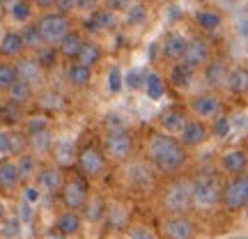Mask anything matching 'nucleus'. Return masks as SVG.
<instances>
[{"label":"nucleus","instance_id":"7ed1b4c3","mask_svg":"<svg viewBox=\"0 0 248 239\" xmlns=\"http://www.w3.org/2000/svg\"><path fill=\"white\" fill-rule=\"evenodd\" d=\"M76 163H78V170L83 177H99L106 168V157H104L99 145L88 143L76 152Z\"/></svg>","mask_w":248,"mask_h":239},{"label":"nucleus","instance_id":"1a4fd4ad","mask_svg":"<svg viewBox=\"0 0 248 239\" xmlns=\"http://www.w3.org/2000/svg\"><path fill=\"white\" fill-rule=\"evenodd\" d=\"M166 235L170 239H193L195 235V225L184 216H175L166 223Z\"/></svg>","mask_w":248,"mask_h":239},{"label":"nucleus","instance_id":"58836bf2","mask_svg":"<svg viewBox=\"0 0 248 239\" xmlns=\"http://www.w3.org/2000/svg\"><path fill=\"white\" fill-rule=\"evenodd\" d=\"M28 145V138L21 133H9V154H23Z\"/></svg>","mask_w":248,"mask_h":239},{"label":"nucleus","instance_id":"473e14b6","mask_svg":"<svg viewBox=\"0 0 248 239\" xmlns=\"http://www.w3.org/2000/svg\"><path fill=\"white\" fill-rule=\"evenodd\" d=\"M83 209H85V219H88V221H92V223H97V221H101V219H104V200H101V198L88 200Z\"/></svg>","mask_w":248,"mask_h":239},{"label":"nucleus","instance_id":"f8f14e48","mask_svg":"<svg viewBox=\"0 0 248 239\" xmlns=\"http://www.w3.org/2000/svg\"><path fill=\"white\" fill-rule=\"evenodd\" d=\"M113 26H115V16H113V12H108V9H97V12H92V16L85 21L88 32L108 30V28H113Z\"/></svg>","mask_w":248,"mask_h":239},{"label":"nucleus","instance_id":"a878e982","mask_svg":"<svg viewBox=\"0 0 248 239\" xmlns=\"http://www.w3.org/2000/svg\"><path fill=\"white\" fill-rule=\"evenodd\" d=\"M99 58H101V48H99L94 42H85L83 48H80L78 58H76V62H78V64H85V67H92V64L99 62Z\"/></svg>","mask_w":248,"mask_h":239},{"label":"nucleus","instance_id":"4468645a","mask_svg":"<svg viewBox=\"0 0 248 239\" xmlns=\"http://www.w3.org/2000/svg\"><path fill=\"white\" fill-rule=\"evenodd\" d=\"M193 111L198 113V115L202 117H214L216 113H218V108H221V101L214 97V95H200V97L193 99Z\"/></svg>","mask_w":248,"mask_h":239},{"label":"nucleus","instance_id":"20e7f679","mask_svg":"<svg viewBox=\"0 0 248 239\" xmlns=\"http://www.w3.org/2000/svg\"><path fill=\"white\" fill-rule=\"evenodd\" d=\"M37 30L44 39V44H55V42H62L64 37L69 35V18L60 14V12H51V14H44L37 23Z\"/></svg>","mask_w":248,"mask_h":239},{"label":"nucleus","instance_id":"f3484780","mask_svg":"<svg viewBox=\"0 0 248 239\" xmlns=\"http://www.w3.org/2000/svg\"><path fill=\"white\" fill-rule=\"evenodd\" d=\"M37 182L48 193H55V191H60V186H62V173L58 168H42L39 175H37Z\"/></svg>","mask_w":248,"mask_h":239},{"label":"nucleus","instance_id":"7c9ffc66","mask_svg":"<svg viewBox=\"0 0 248 239\" xmlns=\"http://www.w3.org/2000/svg\"><path fill=\"white\" fill-rule=\"evenodd\" d=\"M0 122H5V124H18V122H21V106L12 104V101L2 104V106H0Z\"/></svg>","mask_w":248,"mask_h":239},{"label":"nucleus","instance_id":"052dcab7","mask_svg":"<svg viewBox=\"0 0 248 239\" xmlns=\"http://www.w3.org/2000/svg\"><path fill=\"white\" fill-rule=\"evenodd\" d=\"M241 32H244V35L248 37V21H246V23H244V26H241Z\"/></svg>","mask_w":248,"mask_h":239},{"label":"nucleus","instance_id":"bf43d9fd","mask_svg":"<svg viewBox=\"0 0 248 239\" xmlns=\"http://www.w3.org/2000/svg\"><path fill=\"white\" fill-rule=\"evenodd\" d=\"M5 212H7V209H5V205H2V200H0V221L5 219Z\"/></svg>","mask_w":248,"mask_h":239},{"label":"nucleus","instance_id":"37998d69","mask_svg":"<svg viewBox=\"0 0 248 239\" xmlns=\"http://www.w3.org/2000/svg\"><path fill=\"white\" fill-rule=\"evenodd\" d=\"M108 90L110 92H120L122 90V71L113 67V69L108 71Z\"/></svg>","mask_w":248,"mask_h":239},{"label":"nucleus","instance_id":"f03ea898","mask_svg":"<svg viewBox=\"0 0 248 239\" xmlns=\"http://www.w3.org/2000/svg\"><path fill=\"white\" fill-rule=\"evenodd\" d=\"M88 195H90L88 179L83 177V175H76V177L64 179L62 186H60V200H62V205H64L69 212L83 209L85 203H88Z\"/></svg>","mask_w":248,"mask_h":239},{"label":"nucleus","instance_id":"412c9836","mask_svg":"<svg viewBox=\"0 0 248 239\" xmlns=\"http://www.w3.org/2000/svg\"><path fill=\"white\" fill-rule=\"evenodd\" d=\"M7 95H9V101H12V104L23 106V104L30 101V97H32V85L26 83V80H16V83L7 90Z\"/></svg>","mask_w":248,"mask_h":239},{"label":"nucleus","instance_id":"864d4df0","mask_svg":"<svg viewBox=\"0 0 248 239\" xmlns=\"http://www.w3.org/2000/svg\"><path fill=\"white\" fill-rule=\"evenodd\" d=\"M0 154H9V133L0 129Z\"/></svg>","mask_w":248,"mask_h":239},{"label":"nucleus","instance_id":"ea45409f","mask_svg":"<svg viewBox=\"0 0 248 239\" xmlns=\"http://www.w3.org/2000/svg\"><path fill=\"white\" fill-rule=\"evenodd\" d=\"M55 58H58V53H55L51 46H44L42 51H39V58H37V62H39V67L42 69H48V67H53L55 64Z\"/></svg>","mask_w":248,"mask_h":239},{"label":"nucleus","instance_id":"5701e85b","mask_svg":"<svg viewBox=\"0 0 248 239\" xmlns=\"http://www.w3.org/2000/svg\"><path fill=\"white\" fill-rule=\"evenodd\" d=\"M23 48V39H21V32H5L2 39H0V53L2 55H16L21 53Z\"/></svg>","mask_w":248,"mask_h":239},{"label":"nucleus","instance_id":"4be33fe9","mask_svg":"<svg viewBox=\"0 0 248 239\" xmlns=\"http://www.w3.org/2000/svg\"><path fill=\"white\" fill-rule=\"evenodd\" d=\"M83 44H85V42H83V37H80L78 32H69V35L60 42V53L64 55V58H78Z\"/></svg>","mask_w":248,"mask_h":239},{"label":"nucleus","instance_id":"4c0bfd02","mask_svg":"<svg viewBox=\"0 0 248 239\" xmlns=\"http://www.w3.org/2000/svg\"><path fill=\"white\" fill-rule=\"evenodd\" d=\"M16 168H18V175H21V179H28L30 175H32V173H35V159H32V157H28V154H23V157L18 159Z\"/></svg>","mask_w":248,"mask_h":239},{"label":"nucleus","instance_id":"3c124183","mask_svg":"<svg viewBox=\"0 0 248 239\" xmlns=\"http://www.w3.org/2000/svg\"><path fill=\"white\" fill-rule=\"evenodd\" d=\"M53 5L60 9V14H64V16H67V12H69L74 5H76V0H55Z\"/></svg>","mask_w":248,"mask_h":239},{"label":"nucleus","instance_id":"c756f323","mask_svg":"<svg viewBox=\"0 0 248 239\" xmlns=\"http://www.w3.org/2000/svg\"><path fill=\"white\" fill-rule=\"evenodd\" d=\"M145 88H147L150 99H161L163 97V92H166V83H163V79H161L159 74H147Z\"/></svg>","mask_w":248,"mask_h":239},{"label":"nucleus","instance_id":"2f4dec72","mask_svg":"<svg viewBox=\"0 0 248 239\" xmlns=\"http://www.w3.org/2000/svg\"><path fill=\"white\" fill-rule=\"evenodd\" d=\"M16 80H18L16 67L7 64V62H0V90H9Z\"/></svg>","mask_w":248,"mask_h":239},{"label":"nucleus","instance_id":"ddd939ff","mask_svg":"<svg viewBox=\"0 0 248 239\" xmlns=\"http://www.w3.org/2000/svg\"><path fill=\"white\" fill-rule=\"evenodd\" d=\"M18 182H21V175H18L16 163L14 161H0V189L12 191Z\"/></svg>","mask_w":248,"mask_h":239},{"label":"nucleus","instance_id":"72a5a7b5","mask_svg":"<svg viewBox=\"0 0 248 239\" xmlns=\"http://www.w3.org/2000/svg\"><path fill=\"white\" fill-rule=\"evenodd\" d=\"M198 26L202 28V30H216V28L221 26V16L216 14V12H198Z\"/></svg>","mask_w":248,"mask_h":239},{"label":"nucleus","instance_id":"9b49d317","mask_svg":"<svg viewBox=\"0 0 248 239\" xmlns=\"http://www.w3.org/2000/svg\"><path fill=\"white\" fill-rule=\"evenodd\" d=\"M207 60V44H204L202 39H191L188 44H186V53H184V62L195 69L198 64H202Z\"/></svg>","mask_w":248,"mask_h":239},{"label":"nucleus","instance_id":"4d7b16f0","mask_svg":"<svg viewBox=\"0 0 248 239\" xmlns=\"http://www.w3.org/2000/svg\"><path fill=\"white\" fill-rule=\"evenodd\" d=\"M37 5H39V7H48V5H53L55 0H35Z\"/></svg>","mask_w":248,"mask_h":239},{"label":"nucleus","instance_id":"a211bd4d","mask_svg":"<svg viewBox=\"0 0 248 239\" xmlns=\"http://www.w3.org/2000/svg\"><path fill=\"white\" fill-rule=\"evenodd\" d=\"M55 230L60 235H76L80 230V216L76 212H62L58 216V223H55Z\"/></svg>","mask_w":248,"mask_h":239},{"label":"nucleus","instance_id":"de8ad7c7","mask_svg":"<svg viewBox=\"0 0 248 239\" xmlns=\"http://www.w3.org/2000/svg\"><path fill=\"white\" fill-rule=\"evenodd\" d=\"M140 83H142V74H140V71H131V74H126V85H129L131 90L140 88Z\"/></svg>","mask_w":248,"mask_h":239},{"label":"nucleus","instance_id":"bb28decb","mask_svg":"<svg viewBox=\"0 0 248 239\" xmlns=\"http://www.w3.org/2000/svg\"><path fill=\"white\" fill-rule=\"evenodd\" d=\"M228 88L232 92H248V69H234L228 74Z\"/></svg>","mask_w":248,"mask_h":239},{"label":"nucleus","instance_id":"cd10ccee","mask_svg":"<svg viewBox=\"0 0 248 239\" xmlns=\"http://www.w3.org/2000/svg\"><path fill=\"white\" fill-rule=\"evenodd\" d=\"M191 76H193V69H191L186 62L175 64V67H172V71H170V80H172L175 85H179V88H186V85L191 83Z\"/></svg>","mask_w":248,"mask_h":239},{"label":"nucleus","instance_id":"49530a36","mask_svg":"<svg viewBox=\"0 0 248 239\" xmlns=\"http://www.w3.org/2000/svg\"><path fill=\"white\" fill-rule=\"evenodd\" d=\"M23 200H26L28 205H32L39 200V189L37 186H26V191H23Z\"/></svg>","mask_w":248,"mask_h":239},{"label":"nucleus","instance_id":"6e6d98bb","mask_svg":"<svg viewBox=\"0 0 248 239\" xmlns=\"http://www.w3.org/2000/svg\"><path fill=\"white\" fill-rule=\"evenodd\" d=\"M30 216H32V209H30L28 203L23 200V205H21V214H18V221H30Z\"/></svg>","mask_w":248,"mask_h":239},{"label":"nucleus","instance_id":"9d476101","mask_svg":"<svg viewBox=\"0 0 248 239\" xmlns=\"http://www.w3.org/2000/svg\"><path fill=\"white\" fill-rule=\"evenodd\" d=\"M207 141V129H204L202 122L198 120H188L182 129V143L184 145H200V143Z\"/></svg>","mask_w":248,"mask_h":239},{"label":"nucleus","instance_id":"a18cd8bd","mask_svg":"<svg viewBox=\"0 0 248 239\" xmlns=\"http://www.w3.org/2000/svg\"><path fill=\"white\" fill-rule=\"evenodd\" d=\"M228 131H230V122H228V117H218L216 124H214V133H216V136H228Z\"/></svg>","mask_w":248,"mask_h":239},{"label":"nucleus","instance_id":"e2e57ef3","mask_svg":"<svg viewBox=\"0 0 248 239\" xmlns=\"http://www.w3.org/2000/svg\"><path fill=\"white\" fill-rule=\"evenodd\" d=\"M246 216H248V214H246Z\"/></svg>","mask_w":248,"mask_h":239},{"label":"nucleus","instance_id":"f704fd0d","mask_svg":"<svg viewBox=\"0 0 248 239\" xmlns=\"http://www.w3.org/2000/svg\"><path fill=\"white\" fill-rule=\"evenodd\" d=\"M225 80V64L223 62H212L207 67V83L209 85H221Z\"/></svg>","mask_w":248,"mask_h":239},{"label":"nucleus","instance_id":"39448f33","mask_svg":"<svg viewBox=\"0 0 248 239\" xmlns=\"http://www.w3.org/2000/svg\"><path fill=\"white\" fill-rule=\"evenodd\" d=\"M193 198L195 203H200L202 207H212V205L218 203L221 198V186H218V179L214 175H200L193 184Z\"/></svg>","mask_w":248,"mask_h":239},{"label":"nucleus","instance_id":"e433bc0d","mask_svg":"<svg viewBox=\"0 0 248 239\" xmlns=\"http://www.w3.org/2000/svg\"><path fill=\"white\" fill-rule=\"evenodd\" d=\"M28 143H30V147H32L35 152H46L48 147H51V136H48V131L32 133V136L28 138Z\"/></svg>","mask_w":248,"mask_h":239},{"label":"nucleus","instance_id":"5fc2aeb1","mask_svg":"<svg viewBox=\"0 0 248 239\" xmlns=\"http://www.w3.org/2000/svg\"><path fill=\"white\" fill-rule=\"evenodd\" d=\"M129 239H152V235L145 228H133L131 235H129Z\"/></svg>","mask_w":248,"mask_h":239},{"label":"nucleus","instance_id":"2eb2a0df","mask_svg":"<svg viewBox=\"0 0 248 239\" xmlns=\"http://www.w3.org/2000/svg\"><path fill=\"white\" fill-rule=\"evenodd\" d=\"M248 166V157L246 152L241 150H232V152H225V157H223V168L232 173V175H241Z\"/></svg>","mask_w":248,"mask_h":239},{"label":"nucleus","instance_id":"a19ab883","mask_svg":"<svg viewBox=\"0 0 248 239\" xmlns=\"http://www.w3.org/2000/svg\"><path fill=\"white\" fill-rule=\"evenodd\" d=\"M145 16H147L145 5H131V7L126 9V21L129 23H140V21H145Z\"/></svg>","mask_w":248,"mask_h":239},{"label":"nucleus","instance_id":"b1692460","mask_svg":"<svg viewBox=\"0 0 248 239\" xmlns=\"http://www.w3.org/2000/svg\"><path fill=\"white\" fill-rule=\"evenodd\" d=\"M53 157H55V161H58L60 166H69L71 161L76 159V147H74V143H69V141L55 143Z\"/></svg>","mask_w":248,"mask_h":239},{"label":"nucleus","instance_id":"09e8293b","mask_svg":"<svg viewBox=\"0 0 248 239\" xmlns=\"http://www.w3.org/2000/svg\"><path fill=\"white\" fill-rule=\"evenodd\" d=\"M108 12H117V9H129V0H104Z\"/></svg>","mask_w":248,"mask_h":239},{"label":"nucleus","instance_id":"c03bdc74","mask_svg":"<svg viewBox=\"0 0 248 239\" xmlns=\"http://www.w3.org/2000/svg\"><path fill=\"white\" fill-rule=\"evenodd\" d=\"M18 228H21V221H18V219H7L5 225H2V235H5V237H16Z\"/></svg>","mask_w":248,"mask_h":239},{"label":"nucleus","instance_id":"79ce46f5","mask_svg":"<svg viewBox=\"0 0 248 239\" xmlns=\"http://www.w3.org/2000/svg\"><path fill=\"white\" fill-rule=\"evenodd\" d=\"M39 131H48V120L42 115L30 117V122H28V133L32 136V133H39Z\"/></svg>","mask_w":248,"mask_h":239},{"label":"nucleus","instance_id":"423d86ee","mask_svg":"<svg viewBox=\"0 0 248 239\" xmlns=\"http://www.w3.org/2000/svg\"><path fill=\"white\" fill-rule=\"evenodd\" d=\"M131 136H129V131L126 129H115V131H108L106 136V154L110 157V159H117L122 161L126 159L129 154H131Z\"/></svg>","mask_w":248,"mask_h":239},{"label":"nucleus","instance_id":"f257e3e1","mask_svg":"<svg viewBox=\"0 0 248 239\" xmlns=\"http://www.w3.org/2000/svg\"><path fill=\"white\" fill-rule=\"evenodd\" d=\"M147 154L166 173H177L186 161L184 145L168 133H154L147 143Z\"/></svg>","mask_w":248,"mask_h":239},{"label":"nucleus","instance_id":"8fccbe9b","mask_svg":"<svg viewBox=\"0 0 248 239\" xmlns=\"http://www.w3.org/2000/svg\"><path fill=\"white\" fill-rule=\"evenodd\" d=\"M44 106L60 108L62 106V97H60V95H44Z\"/></svg>","mask_w":248,"mask_h":239},{"label":"nucleus","instance_id":"dca6fc26","mask_svg":"<svg viewBox=\"0 0 248 239\" xmlns=\"http://www.w3.org/2000/svg\"><path fill=\"white\" fill-rule=\"evenodd\" d=\"M16 76L18 80H26V83H37V80L42 79V67H39V62L37 60H21L16 64Z\"/></svg>","mask_w":248,"mask_h":239},{"label":"nucleus","instance_id":"680f3d73","mask_svg":"<svg viewBox=\"0 0 248 239\" xmlns=\"http://www.w3.org/2000/svg\"><path fill=\"white\" fill-rule=\"evenodd\" d=\"M2 14H5V7H2V5H0V18H2Z\"/></svg>","mask_w":248,"mask_h":239},{"label":"nucleus","instance_id":"603ef678","mask_svg":"<svg viewBox=\"0 0 248 239\" xmlns=\"http://www.w3.org/2000/svg\"><path fill=\"white\" fill-rule=\"evenodd\" d=\"M76 7L78 9H88V12H97V0H76Z\"/></svg>","mask_w":248,"mask_h":239},{"label":"nucleus","instance_id":"6ab92c4d","mask_svg":"<svg viewBox=\"0 0 248 239\" xmlns=\"http://www.w3.org/2000/svg\"><path fill=\"white\" fill-rule=\"evenodd\" d=\"M186 124V117L184 113L179 111V108H170V111H166L163 115H161V127L166 129V131H182Z\"/></svg>","mask_w":248,"mask_h":239},{"label":"nucleus","instance_id":"393cba45","mask_svg":"<svg viewBox=\"0 0 248 239\" xmlns=\"http://www.w3.org/2000/svg\"><path fill=\"white\" fill-rule=\"evenodd\" d=\"M67 76H69V83L71 85H76V88H85L90 83V79H92V71H90V67H85V64H71L69 71H67Z\"/></svg>","mask_w":248,"mask_h":239},{"label":"nucleus","instance_id":"6e6552de","mask_svg":"<svg viewBox=\"0 0 248 239\" xmlns=\"http://www.w3.org/2000/svg\"><path fill=\"white\" fill-rule=\"evenodd\" d=\"M191 198H193V189L188 184H184V182H177V184L170 186L168 193H166V207H168L170 212L182 214L188 209Z\"/></svg>","mask_w":248,"mask_h":239},{"label":"nucleus","instance_id":"c85d7f7f","mask_svg":"<svg viewBox=\"0 0 248 239\" xmlns=\"http://www.w3.org/2000/svg\"><path fill=\"white\" fill-rule=\"evenodd\" d=\"M21 39H23V46H28V48H37V51H42V48H44V39H42V35H39L37 26L23 28Z\"/></svg>","mask_w":248,"mask_h":239},{"label":"nucleus","instance_id":"aec40b11","mask_svg":"<svg viewBox=\"0 0 248 239\" xmlns=\"http://www.w3.org/2000/svg\"><path fill=\"white\" fill-rule=\"evenodd\" d=\"M186 42L184 37L179 35H168V39H166V44H163V53H166V58H170V60H179V58H184L186 53Z\"/></svg>","mask_w":248,"mask_h":239},{"label":"nucleus","instance_id":"13d9d810","mask_svg":"<svg viewBox=\"0 0 248 239\" xmlns=\"http://www.w3.org/2000/svg\"><path fill=\"white\" fill-rule=\"evenodd\" d=\"M14 2H16V0H0V5H2V7H5V9H7V7H12Z\"/></svg>","mask_w":248,"mask_h":239},{"label":"nucleus","instance_id":"c9c22d12","mask_svg":"<svg viewBox=\"0 0 248 239\" xmlns=\"http://www.w3.org/2000/svg\"><path fill=\"white\" fill-rule=\"evenodd\" d=\"M9 12H12V18H14V21H21V23H23V21L30 18V12H32V9H30V2H28V0H16V2L9 7Z\"/></svg>","mask_w":248,"mask_h":239},{"label":"nucleus","instance_id":"0eeeda50","mask_svg":"<svg viewBox=\"0 0 248 239\" xmlns=\"http://www.w3.org/2000/svg\"><path fill=\"white\" fill-rule=\"evenodd\" d=\"M223 200L228 209H241L248 203V175L234 177L223 191Z\"/></svg>","mask_w":248,"mask_h":239}]
</instances>
